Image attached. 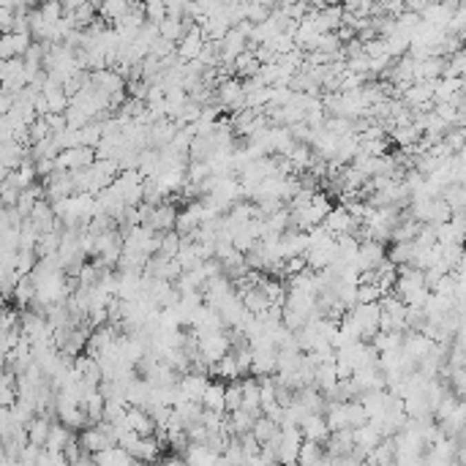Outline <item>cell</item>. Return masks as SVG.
<instances>
[{"instance_id":"1","label":"cell","mask_w":466,"mask_h":466,"mask_svg":"<svg viewBox=\"0 0 466 466\" xmlns=\"http://www.w3.org/2000/svg\"><path fill=\"white\" fill-rule=\"evenodd\" d=\"M175 219H177V210L170 202H164V205L153 207V213H150V219H148L145 227H150L153 232H159V234L172 232V230H175Z\"/></svg>"},{"instance_id":"2","label":"cell","mask_w":466,"mask_h":466,"mask_svg":"<svg viewBox=\"0 0 466 466\" xmlns=\"http://www.w3.org/2000/svg\"><path fill=\"white\" fill-rule=\"evenodd\" d=\"M224 382H207V387H205V393H202V401H199V407L207 409V412H219V414H224Z\"/></svg>"},{"instance_id":"3","label":"cell","mask_w":466,"mask_h":466,"mask_svg":"<svg viewBox=\"0 0 466 466\" xmlns=\"http://www.w3.org/2000/svg\"><path fill=\"white\" fill-rule=\"evenodd\" d=\"M177 251H180V234H177L175 230L161 234V248H159V254L167 256V259H175Z\"/></svg>"},{"instance_id":"4","label":"cell","mask_w":466,"mask_h":466,"mask_svg":"<svg viewBox=\"0 0 466 466\" xmlns=\"http://www.w3.org/2000/svg\"><path fill=\"white\" fill-rule=\"evenodd\" d=\"M161 466H185V461H183V458H177V456H170V458H164V461H161Z\"/></svg>"}]
</instances>
